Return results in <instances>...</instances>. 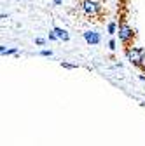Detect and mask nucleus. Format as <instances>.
Wrapping results in <instances>:
<instances>
[{
	"label": "nucleus",
	"instance_id": "f257e3e1",
	"mask_svg": "<svg viewBox=\"0 0 145 146\" xmlns=\"http://www.w3.org/2000/svg\"><path fill=\"white\" fill-rule=\"evenodd\" d=\"M126 56H128V59H130L133 64H142L143 56H145V50H143L142 47H130L128 52H126Z\"/></svg>",
	"mask_w": 145,
	"mask_h": 146
},
{
	"label": "nucleus",
	"instance_id": "f03ea898",
	"mask_svg": "<svg viewBox=\"0 0 145 146\" xmlns=\"http://www.w3.org/2000/svg\"><path fill=\"white\" fill-rule=\"evenodd\" d=\"M82 9L87 16H95L98 11H100V4L95 2V0H84L82 2Z\"/></svg>",
	"mask_w": 145,
	"mask_h": 146
},
{
	"label": "nucleus",
	"instance_id": "7ed1b4c3",
	"mask_svg": "<svg viewBox=\"0 0 145 146\" xmlns=\"http://www.w3.org/2000/svg\"><path fill=\"white\" fill-rule=\"evenodd\" d=\"M117 33H119V40L121 42H128L131 36H133V31H131V28L126 25V23H122L121 26H119V30H117Z\"/></svg>",
	"mask_w": 145,
	"mask_h": 146
},
{
	"label": "nucleus",
	"instance_id": "20e7f679",
	"mask_svg": "<svg viewBox=\"0 0 145 146\" xmlns=\"http://www.w3.org/2000/svg\"><path fill=\"white\" fill-rule=\"evenodd\" d=\"M84 40H86L89 45H98V44H100V33L87 30V31H84Z\"/></svg>",
	"mask_w": 145,
	"mask_h": 146
},
{
	"label": "nucleus",
	"instance_id": "39448f33",
	"mask_svg": "<svg viewBox=\"0 0 145 146\" xmlns=\"http://www.w3.org/2000/svg\"><path fill=\"white\" fill-rule=\"evenodd\" d=\"M54 33L58 35V38H60L61 42H66V40H70V33H68L66 30H63V28H54Z\"/></svg>",
	"mask_w": 145,
	"mask_h": 146
},
{
	"label": "nucleus",
	"instance_id": "423d86ee",
	"mask_svg": "<svg viewBox=\"0 0 145 146\" xmlns=\"http://www.w3.org/2000/svg\"><path fill=\"white\" fill-rule=\"evenodd\" d=\"M107 30H108V33H110V35H115V33H117V25H115L114 21H112V23H108Z\"/></svg>",
	"mask_w": 145,
	"mask_h": 146
},
{
	"label": "nucleus",
	"instance_id": "0eeeda50",
	"mask_svg": "<svg viewBox=\"0 0 145 146\" xmlns=\"http://www.w3.org/2000/svg\"><path fill=\"white\" fill-rule=\"evenodd\" d=\"M108 49H110V50H115V40H114V38L108 42Z\"/></svg>",
	"mask_w": 145,
	"mask_h": 146
},
{
	"label": "nucleus",
	"instance_id": "6e6552de",
	"mask_svg": "<svg viewBox=\"0 0 145 146\" xmlns=\"http://www.w3.org/2000/svg\"><path fill=\"white\" fill-rule=\"evenodd\" d=\"M35 44H37V45H44L46 40H44V38H35Z\"/></svg>",
	"mask_w": 145,
	"mask_h": 146
},
{
	"label": "nucleus",
	"instance_id": "1a4fd4ad",
	"mask_svg": "<svg viewBox=\"0 0 145 146\" xmlns=\"http://www.w3.org/2000/svg\"><path fill=\"white\" fill-rule=\"evenodd\" d=\"M40 56H52L51 50H40Z\"/></svg>",
	"mask_w": 145,
	"mask_h": 146
},
{
	"label": "nucleus",
	"instance_id": "9d476101",
	"mask_svg": "<svg viewBox=\"0 0 145 146\" xmlns=\"http://www.w3.org/2000/svg\"><path fill=\"white\" fill-rule=\"evenodd\" d=\"M61 66H65V68H70V70H72V68H75V64H68V63H61Z\"/></svg>",
	"mask_w": 145,
	"mask_h": 146
},
{
	"label": "nucleus",
	"instance_id": "9b49d317",
	"mask_svg": "<svg viewBox=\"0 0 145 146\" xmlns=\"http://www.w3.org/2000/svg\"><path fill=\"white\" fill-rule=\"evenodd\" d=\"M52 2H54V5H61L63 0H52Z\"/></svg>",
	"mask_w": 145,
	"mask_h": 146
}]
</instances>
